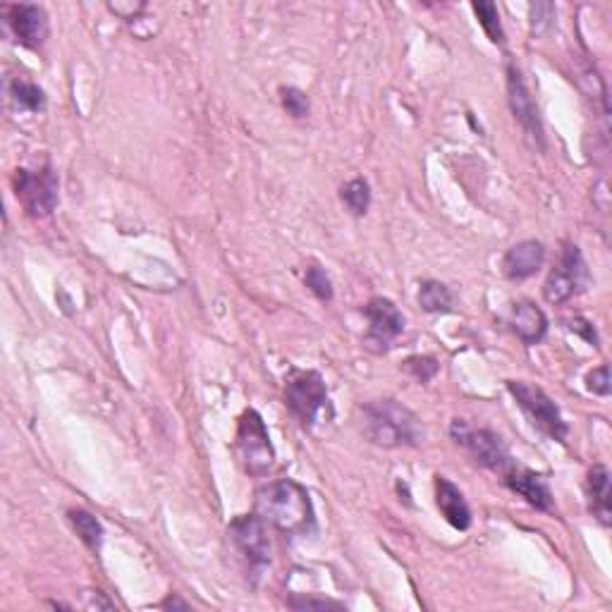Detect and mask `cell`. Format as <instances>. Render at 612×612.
I'll use <instances>...</instances> for the list:
<instances>
[{"instance_id":"obj_1","label":"cell","mask_w":612,"mask_h":612,"mask_svg":"<svg viewBox=\"0 0 612 612\" xmlns=\"http://www.w3.org/2000/svg\"><path fill=\"white\" fill-rule=\"evenodd\" d=\"M254 514L285 536H306L316 529V512L302 483L280 479L256 491Z\"/></svg>"},{"instance_id":"obj_2","label":"cell","mask_w":612,"mask_h":612,"mask_svg":"<svg viewBox=\"0 0 612 612\" xmlns=\"http://www.w3.org/2000/svg\"><path fill=\"white\" fill-rule=\"evenodd\" d=\"M364 433L381 448H414L424 440V426L412 409L395 400H373L361 407Z\"/></svg>"},{"instance_id":"obj_3","label":"cell","mask_w":612,"mask_h":612,"mask_svg":"<svg viewBox=\"0 0 612 612\" xmlns=\"http://www.w3.org/2000/svg\"><path fill=\"white\" fill-rule=\"evenodd\" d=\"M285 407L304 431H311L323 414L330 416L326 381L318 371H290L285 378Z\"/></svg>"},{"instance_id":"obj_4","label":"cell","mask_w":612,"mask_h":612,"mask_svg":"<svg viewBox=\"0 0 612 612\" xmlns=\"http://www.w3.org/2000/svg\"><path fill=\"white\" fill-rule=\"evenodd\" d=\"M235 452L240 457L242 469L249 476H263L273 467L275 450L268 436V428L263 424V416L256 409H247L237 421Z\"/></svg>"},{"instance_id":"obj_5","label":"cell","mask_w":612,"mask_h":612,"mask_svg":"<svg viewBox=\"0 0 612 612\" xmlns=\"http://www.w3.org/2000/svg\"><path fill=\"white\" fill-rule=\"evenodd\" d=\"M228 536L237 558L242 560L249 577H261L263 569L271 562V546H268L266 522L259 514H242L228 526Z\"/></svg>"},{"instance_id":"obj_6","label":"cell","mask_w":612,"mask_h":612,"mask_svg":"<svg viewBox=\"0 0 612 612\" xmlns=\"http://www.w3.org/2000/svg\"><path fill=\"white\" fill-rule=\"evenodd\" d=\"M12 189L15 197L32 218L51 216L58 206V175L51 165L39 170L17 168L12 175Z\"/></svg>"},{"instance_id":"obj_7","label":"cell","mask_w":612,"mask_h":612,"mask_svg":"<svg viewBox=\"0 0 612 612\" xmlns=\"http://www.w3.org/2000/svg\"><path fill=\"white\" fill-rule=\"evenodd\" d=\"M507 390H510L517 405L524 409L538 431L546 433L548 438L560 440V443L567 438L569 428L562 419L558 405L546 395V390L526 381H507Z\"/></svg>"},{"instance_id":"obj_8","label":"cell","mask_w":612,"mask_h":612,"mask_svg":"<svg viewBox=\"0 0 612 612\" xmlns=\"http://www.w3.org/2000/svg\"><path fill=\"white\" fill-rule=\"evenodd\" d=\"M450 436L455 438V443L464 445L476 462L483 464V467L498 471V474H503V471L514 462L510 452L505 448L503 438H500L498 433L488 431V428H471L467 421L455 419L450 426Z\"/></svg>"},{"instance_id":"obj_9","label":"cell","mask_w":612,"mask_h":612,"mask_svg":"<svg viewBox=\"0 0 612 612\" xmlns=\"http://www.w3.org/2000/svg\"><path fill=\"white\" fill-rule=\"evenodd\" d=\"M586 280H589V271H586L581 249L577 244H565L560 266L548 275L546 285H543V295H546L550 304H565L567 299L581 292Z\"/></svg>"},{"instance_id":"obj_10","label":"cell","mask_w":612,"mask_h":612,"mask_svg":"<svg viewBox=\"0 0 612 612\" xmlns=\"http://www.w3.org/2000/svg\"><path fill=\"white\" fill-rule=\"evenodd\" d=\"M364 314L369 318V333H366V342L376 347L378 352H385L393 347V342L400 338L405 330V318H402L400 309L385 297H373L369 304L364 306Z\"/></svg>"},{"instance_id":"obj_11","label":"cell","mask_w":612,"mask_h":612,"mask_svg":"<svg viewBox=\"0 0 612 612\" xmlns=\"http://www.w3.org/2000/svg\"><path fill=\"white\" fill-rule=\"evenodd\" d=\"M507 99H510L514 118L522 125L526 137H529L538 149H543V127L541 118H538V108L534 99H531L529 89H526L522 72L514 65H507Z\"/></svg>"},{"instance_id":"obj_12","label":"cell","mask_w":612,"mask_h":612,"mask_svg":"<svg viewBox=\"0 0 612 612\" xmlns=\"http://www.w3.org/2000/svg\"><path fill=\"white\" fill-rule=\"evenodd\" d=\"M8 27L27 48H39L48 36V15L39 5H10Z\"/></svg>"},{"instance_id":"obj_13","label":"cell","mask_w":612,"mask_h":612,"mask_svg":"<svg viewBox=\"0 0 612 612\" xmlns=\"http://www.w3.org/2000/svg\"><path fill=\"white\" fill-rule=\"evenodd\" d=\"M500 476H503L505 486L510 488V491L522 495L526 503L534 505L536 510H543V512L553 510V495H550L548 483L543 481L541 474L519 467V464L512 462Z\"/></svg>"},{"instance_id":"obj_14","label":"cell","mask_w":612,"mask_h":612,"mask_svg":"<svg viewBox=\"0 0 612 612\" xmlns=\"http://www.w3.org/2000/svg\"><path fill=\"white\" fill-rule=\"evenodd\" d=\"M543 261H546V249H543V244L536 240H526L514 244L512 249H507L503 259V271L510 280H526L541 271Z\"/></svg>"},{"instance_id":"obj_15","label":"cell","mask_w":612,"mask_h":612,"mask_svg":"<svg viewBox=\"0 0 612 612\" xmlns=\"http://www.w3.org/2000/svg\"><path fill=\"white\" fill-rule=\"evenodd\" d=\"M512 330L519 335L524 345H538L548 333V318L543 309H538L534 302L524 299L517 302L512 309Z\"/></svg>"},{"instance_id":"obj_16","label":"cell","mask_w":612,"mask_h":612,"mask_svg":"<svg viewBox=\"0 0 612 612\" xmlns=\"http://www.w3.org/2000/svg\"><path fill=\"white\" fill-rule=\"evenodd\" d=\"M436 503L448 519V524L455 526L459 531H467L471 526V510L464 500V495L455 483L445 479V476H436Z\"/></svg>"},{"instance_id":"obj_17","label":"cell","mask_w":612,"mask_h":612,"mask_svg":"<svg viewBox=\"0 0 612 612\" xmlns=\"http://www.w3.org/2000/svg\"><path fill=\"white\" fill-rule=\"evenodd\" d=\"M589 498L593 517L603 526H610V471L603 464L589 471Z\"/></svg>"},{"instance_id":"obj_18","label":"cell","mask_w":612,"mask_h":612,"mask_svg":"<svg viewBox=\"0 0 612 612\" xmlns=\"http://www.w3.org/2000/svg\"><path fill=\"white\" fill-rule=\"evenodd\" d=\"M67 517H70V522L75 526L77 536L84 541V546H87L91 553H99L103 543V526L99 519L87 510H70Z\"/></svg>"},{"instance_id":"obj_19","label":"cell","mask_w":612,"mask_h":612,"mask_svg":"<svg viewBox=\"0 0 612 612\" xmlns=\"http://www.w3.org/2000/svg\"><path fill=\"white\" fill-rule=\"evenodd\" d=\"M8 94L15 106H20L22 110H29V113H39L46 106V96L36 84L27 82V79H10L8 84Z\"/></svg>"},{"instance_id":"obj_20","label":"cell","mask_w":612,"mask_h":612,"mask_svg":"<svg viewBox=\"0 0 612 612\" xmlns=\"http://www.w3.org/2000/svg\"><path fill=\"white\" fill-rule=\"evenodd\" d=\"M419 306L428 314H443V311L452 309V295L450 290L438 280H426L419 287Z\"/></svg>"},{"instance_id":"obj_21","label":"cell","mask_w":612,"mask_h":612,"mask_svg":"<svg viewBox=\"0 0 612 612\" xmlns=\"http://www.w3.org/2000/svg\"><path fill=\"white\" fill-rule=\"evenodd\" d=\"M340 197L345 201V206L350 208L354 216H364L371 206V187L364 177H354L340 189Z\"/></svg>"},{"instance_id":"obj_22","label":"cell","mask_w":612,"mask_h":612,"mask_svg":"<svg viewBox=\"0 0 612 612\" xmlns=\"http://www.w3.org/2000/svg\"><path fill=\"white\" fill-rule=\"evenodd\" d=\"M474 12H476V17H479V24L483 27V32L488 34V39H491L493 44L503 46L505 32H503V24H500L498 5L481 0V3H474Z\"/></svg>"},{"instance_id":"obj_23","label":"cell","mask_w":612,"mask_h":612,"mask_svg":"<svg viewBox=\"0 0 612 612\" xmlns=\"http://www.w3.org/2000/svg\"><path fill=\"white\" fill-rule=\"evenodd\" d=\"M304 285L309 287V290L314 292V295L321 299V302H330V299H333V283H330L328 273L323 271L318 263H311V266H306Z\"/></svg>"},{"instance_id":"obj_24","label":"cell","mask_w":612,"mask_h":612,"mask_svg":"<svg viewBox=\"0 0 612 612\" xmlns=\"http://www.w3.org/2000/svg\"><path fill=\"white\" fill-rule=\"evenodd\" d=\"M280 94H283V106H285L287 113L292 115V118L302 120V118H306V115H309V99H306L304 91H299L295 87H287V89L280 91Z\"/></svg>"},{"instance_id":"obj_25","label":"cell","mask_w":612,"mask_h":612,"mask_svg":"<svg viewBox=\"0 0 612 612\" xmlns=\"http://www.w3.org/2000/svg\"><path fill=\"white\" fill-rule=\"evenodd\" d=\"M407 371L412 373L416 381L428 383L438 373V361L433 357H412L407 359Z\"/></svg>"},{"instance_id":"obj_26","label":"cell","mask_w":612,"mask_h":612,"mask_svg":"<svg viewBox=\"0 0 612 612\" xmlns=\"http://www.w3.org/2000/svg\"><path fill=\"white\" fill-rule=\"evenodd\" d=\"M586 388H589L593 395H610V369H608V364L598 366V369H593L589 376H586Z\"/></svg>"},{"instance_id":"obj_27","label":"cell","mask_w":612,"mask_h":612,"mask_svg":"<svg viewBox=\"0 0 612 612\" xmlns=\"http://www.w3.org/2000/svg\"><path fill=\"white\" fill-rule=\"evenodd\" d=\"M555 15V8L548 3H536L531 5V29H534V34H543L550 27V17Z\"/></svg>"},{"instance_id":"obj_28","label":"cell","mask_w":612,"mask_h":612,"mask_svg":"<svg viewBox=\"0 0 612 612\" xmlns=\"http://www.w3.org/2000/svg\"><path fill=\"white\" fill-rule=\"evenodd\" d=\"M287 605L295 610H309V608H316V610H342L345 605L342 603H335V601H328V598H287Z\"/></svg>"},{"instance_id":"obj_29","label":"cell","mask_w":612,"mask_h":612,"mask_svg":"<svg viewBox=\"0 0 612 612\" xmlns=\"http://www.w3.org/2000/svg\"><path fill=\"white\" fill-rule=\"evenodd\" d=\"M569 330H574V333H579L581 338H584L586 342H591V345H598L596 328H593L589 321H584V318H574V321L569 323Z\"/></svg>"},{"instance_id":"obj_30","label":"cell","mask_w":612,"mask_h":612,"mask_svg":"<svg viewBox=\"0 0 612 612\" xmlns=\"http://www.w3.org/2000/svg\"><path fill=\"white\" fill-rule=\"evenodd\" d=\"M161 608H182V610H187L189 605L185 601H180V598H177V596H170L168 601L161 603Z\"/></svg>"},{"instance_id":"obj_31","label":"cell","mask_w":612,"mask_h":612,"mask_svg":"<svg viewBox=\"0 0 612 612\" xmlns=\"http://www.w3.org/2000/svg\"><path fill=\"white\" fill-rule=\"evenodd\" d=\"M94 605H96V608H113V603H110V601H106V598H103L99 591H96L94 601H91V603H89V608H94Z\"/></svg>"}]
</instances>
